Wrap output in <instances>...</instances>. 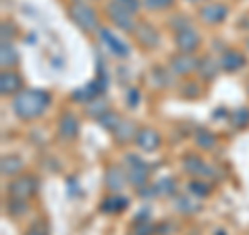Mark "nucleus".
<instances>
[{"label":"nucleus","mask_w":249,"mask_h":235,"mask_svg":"<svg viewBox=\"0 0 249 235\" xmlns=\"http://www.w3.org/2000/svg\"><path fill=\"white\" fill-rule=\"evenodd\" d=\"M50 104V94L42 90H25L13 100V111L21 119H36Z\"/></svg>","instance_id":"f257e3e1"},{"label":"nucleus","mask_w":249,"mask_h":235,"mask_svg":"<svg viewBox=\"0 0 249 235\" xmlns=\"http://www.w3.org/2000/svg\"><path fill=\"white\" fill-rule=\"evenodd\" d=\"M108 13H110L112 21H114L121 29L131 31V29L135 27V21H133V17H131V11H129L124 4H121L119 0H114V2L108 4Z\"/></svg>","instance_id":"f03ea898"},{"label":"nucleus","mask_w":249,"mask_h":235,"mask_svg":"<svg viewBox=\"0 0 249 235\" xmlns=\"http://www.w3.org/2000/svg\"><path fill=\"white\" fill-rule=\"evenodd\" d=\"M73 19L75 23L79 25L81 29L85 31H93V29H98V19H96V13H93L89 6H85V4H73Z\"/></svg>","instance_id":"7ed1b4c3"},{"label":"nucleus","mask_w":249,"mask_h":235,"mask_svg":"<svg viewBox=\"0 0 249 235\" xmlns=\"http://www.w3.org/2000/svg\"><path fill=\"white\" fill-rule=\"evenodd\" d=\"M36 187H37V183H36L34 177H21V179H17V181L11 183L9 192H11V196L15 200H25L36 192Z\"/></svg>","instance_id":"20e7f679"},{"label":"nucleus","mask_w":249,"mask_h":235,"mask_svg":"<svg viewBox=\"0 0 249 235\" xmlns=\"http://www.w3.org/2000/svg\"><path fill=\"white\" fill-rule=\"evenodd\" d=\"M100 38H102V42L108 46V50H110L114 57H127V54H129V46L124 44L123 40H119L112 31L102 29V31H100Z\"/></svg>","instance_id":"39448f33"},{"label":"nucleus","mask_w":249,"mask_h":235,"mask_svg":"<svg viewBox=\"0 0 249 235\" xmlns=\"http://www.w3.org/2000/svg\"><path fill=\"white\" fill-rule=\"evenodd\" d=\"M177 46H178V50H183L185 54H189L193 52L199 46V36H197V31H193V29H183V31H178L177 34Z\"/></svg>","instance_id":"423d86ee"},{"label":"nucleus","mask_w":249,"mask_h":235,"mask_svg":"<svg viewBox=\"0 0 249 235\" xmlns=\"http://www.w3.org/2000/svg\"><path fill=\"white\" fill-rule=\"evenodd\" d=\"M137 146L142 148V150H145V152H152V150H156L158 148V144H160V136L156 133L154 129H143V131H137Z\"/></svg>","instance_id":"0eeeda50"},{"label":"nucleus","mask_w":249,"mask_h":235,"mask_svg":"<svg viewBox=\"0 0 249 235\" xmlns=\"http://www.w3.org/2000/svg\"><path fill=\"white\" fill-rule=\"evenodd\" d=\"M129 160L133 162V167H129V179H131V183H133V185H143L145 179H147V167H145L142 160H137L135 156H129Z\"/></svg>","instance_id":"6e6552de"},{"label":"nucleus","mask_w":249,"mask_h":235,"mask_svg":"<svg viewBox=\"0 0 249 235\" xmlns=\"http://www.w3.org/2000/svg\"><path fill=\"white\" fill-rule=\"evenodd\" d=\"M227 17V9L222 4H208L201 9V19L206 23H220Z\"/></svg>","instance_id":"1a4fd4ad"},{"label":"nucleus","mask_w":249,"mask_h":235,"mask_svg":"<svg viewBox=\"0 0 249 235\" xmlns=\"http://www.w3.org/2000/svg\"><path fill=\"white\" fill-rule=\"evenodd\" d=\"M196 67H197V62H196V59H191L189 54H183V57H177L173 60V71L178 73V75L191 73Z\"/></svg>","instance_id":"9d476101"},{"label":"nucleus","mask_w":249,"mask_h":235,"mask_svg":"<svg viewBox=\"0 0 249 235\" xmlns=\"http://www.w3.org/2000/svg\"><path fill=\"white\" fill-rule=\"evenodd\" d=\"M58 129H60V136H62V137L71 139V137L77 136V129H79V125H77V119H75L73 115H65V117L60 119Z\"/></svg>","instance_id":"9b49d317"},{"label":"nucleus","mask_w":249,"mask_h":235,"mask_svg":"<svg viewBox=\"0 0 249 235\" xmlns=\"http://www.w3.org/2000/svg\"><path fill=\"white\" fill-rule=\"evenodd\" d=\"M185 164H187L185 169L189 171V173H193V175H204V177L214 175V173H212V169H210V164H206L204 160L196 158V156H193V158H187Z\"/></svg>","instance_id":"f8f14e48"},{"label":"nucleus","mask_w":249,"mask_h":235,"mask_svg":"<svg viewBox=\"0 0 249 235\" xmlns=\"http://www.w3.org/2000/svg\"><path fill=\"white\" fill-rule=\"evenodd\" d=\"M2 94H13V92H17L21 88V77L19 75H15V73H2Z\"/></svg>","instance_id":"ddd939ff"},{"label":"nucleus","mask_w":249,"mask_h":235,"mask_svg":"<svg viewBox=\"0 0 249 235\" xmlns=\"http://www.w3.org/2000/svg\"><path fill=\"white\" fill-rule=\"evenodd\" d=\"M245 65V59L241 57L239 52H227L222 57V67L229 69V71H237V69H241Z\"/></svg>","instance_id":"4468645a"},{"label":"nucleus","mask_w":249,"mask_h":235,"mask_svg":"<svg viewBox=\"0 0 249 235\" xmlns=\"http://www.w3.org/2000/svg\"><path fill=\"white\" fill-rule=\"evenodd\" d=\"M106 181H108V187H110V190H114V192L121 190V187L124 185V173L119 167H112L106 175Z\"/></svg>","instance_id":"2eb2a0df"},{"label":"nucleus","mask_w":249,"mask_h":235,"mask_svg":"<svg viewBox=\"0 0 249 235\" xmlns=\"http://www.w3.org/2000/svg\"><path fill=\"white\" fill-rule=\"evenodd\" d=\"M21 167H23V160L17 158V156H9V158H4V160H2V173H4V175L17 173Z\"/></svg>","instance_id":"dca6fc26"},{"label":"nucleus","mask_w":249,"mask_h":235,"mask_svg":"<svg viewBox=\"0 0 249 235\" xmlns=\"http://www.w3.org/2000/svg\"><path fill=\"white\" fill-rule=\"evenodd\" d=\"M121 208H127V198H110L104 204V210H110V213L121 210Z\"/></svg>","instance_id":"f3484780"},{"label":"nucleus","mask_w":249,"mask_h":235,"mask_svg":"<svg viewBox=\"0 0 249 235\" xmlns=\"http://www.w3.org/2000/svg\"><path fill=\"white\" fill-rule=\"evenodd\" d=\"M17 60V54H15V50H13V46H2V65L4 67H11L13 62Z\"/></svg>","instance_id":"a211bd4d"},{"label":"nucleus","mask_w":249,"mask_h":235,"mask_svg":"<svg viewBox=\"0 0 249 235\" xmlns=\"http://www.w3.org/2000/svg\"><path fill=\"white\" fill-rule=\"evenodd\" d=\"M235 125L237 127H245V125L249 123V111L247 108H243V111H237V115H235Z\"/></svg>","instance_id":"6ab92c4d"},{"label":"nucleus","mask_w":249,"mask_h":235,"mask_svg":"<svg viewBox=\"0 0 249 235\" xmlns=\"http://www.w3.org/2000/svg\"><path fill=\"white\" fill-rule=\"evenodd\" d=\"M170 4H173V0H145L147 9H166Z\"/></svg>","instance_id":"aec40b11"},{"label":"nucleus","mask_w":249,"mask_h":235,"mask_svg":"<svg viewBox=\"0 0 249 235\" xmlns=\"http://www.w3.org/2000/svg\"><path fill=\"white\" fill-rule=\"evenodd\" d=\"M197 142H199L201 146H208V148H212V146L216 144L212 136H204V133H199V136H197Z\"/></svg>","instance_id":"412c9836"},{"label":"nucleus","mask_w":249,"mask_h":235,"mask_svg":"<svg viewBox=\"0 0 249 235\" xmlns=\"http://www.w3.org/2000/svg\"><path fill=\"white\" fill-rule=\"evenodd\" d=\"M27 235H46V229L42 225H36V227H31V229L27 231Z\"/></svg>","instance_id":"4be33fe9"},{"label":"nucleus","mask_w":249,"mask_h":235,"mask_svg":"<svg viewBox=\"0 0 249 235\" xmlns=\"http://www.w3.org/2000/svg\"><path fill=\"white\" fill-rule=\"evenodd\" d=\"M119 2H121V4H124V6H127L129 11H135L137 6H139V2H137V0H119Z\"/></svg>","instance_id":"5701e85b"},{"label":"nucleus","mask_w":249,"mask_h":235,"mask_svg":"<svg viewBox=\"0 0 249 235\" xmlns=\"http://www.w3.org/2000/svg\"><path fill=\"white\" fill-rule=\"evenodd\" d=\"M191 2H199V0H191Z\"/></svg>","instance_id":"b1692460"}]
</instances>
